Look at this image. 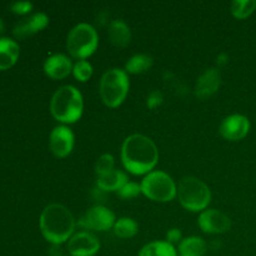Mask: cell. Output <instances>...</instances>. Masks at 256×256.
Masks as SVG:
<instances>
[{
    "label": "cell",
    "mask_w": 256,
    "mask_h": 256,
    "mask_svg": "<svg viewBox=\"0 0 256 256\" xmlns=\"http://www.w3.org/2000/svg\"><path fill=\"white\" fill-rule=\"evenodd\" d=\"M159 160V150L150 138L132 134L124 140L122 146V162L132 175H148L154 170Z\"/></svg>",
    "instance_id": "obj_1"
},
{
    "label": "cell",
    "mask_w": 256,
    "mask_h": 256,
    "mask_svg": "<svg viewBox=\"0 0 256 256\" xmlns=\"http://www.w3.org/2000/svg\"><path fill=\"white\" fill-rule=\"evenodd\" d=\"M39 224L44 239L55 246L69 242L75 229L74 216L62 204L48 205L40 215Z\"/></svg>",
    "instance_id": "obj_2"
},
{
    "label": "cell",
    "mask_w": 256,
    "mask_h": 256,
    "mask_svg": "<svg viewBox=\"0 0 256 256\" xmlns=\"http://www.w3.org/2000/svg\"><path fill=\"white\" fill-rule=\"evenodd\" d=\"M50 112L55 120L62 124H74L84 112V100L79 90L72 85H64L54 92L50 102Z\"/></svg>",
    "instance_id": "obj_3"
},
{
    "label": "cell",
    "mask_w": 256,
    "mask_h": 256,
    "mask_svg": "<svg viewBox=\"0 0 256 256\" xmlns=\"http://www.w3.org/2000/svg\"><path fill=\"white\" fill-rule=\"evenodd\" d=\"M176 196L180 205L192 212H204L212 202L209 186L195 176H184L180 180Z\"/></svg>",
    "instance_id": "obj_4"
},
{
    "label": "cell",
    "mask_w": 256,
    "mask_h": 256,
    "mask_svg": "<svg viewBox=\"0 0 256 256\" xmlns=\"http://www.w3.org/2000/svg\"><path fill=\"white\" fill-rule=\"evenodd\" d=\"M129 88V75L125 69L114 68L108 70L100 80V98L106 106L118 108L126 99Z\"/></svg>",
    "instance_id": "obj_5"
},
{
    "label": "cell",
    "mask_w": 256,
    "mask_h": 256,
    "mask_svg": "<svg viewBox=\"0 0 256 256\" xmlns=\"http://www.w3.org/2000/svg\"><path fill=\"white\" fill-rule=\"evenodd\" d=\"M99 45V35L95 28L88 22H80L70 30L66 39V49L72 58L85 60L92 56Z\"/></svg>",
    "instance_id": "obj_6"
},
{
    "label": "cell",
    "mask_w": 256,
    "mask_h": 256,
    "mask_svg": "<svg viewBox=\"0 0 256 256\" xmlns=\"http://www.w3.org/2000/svg\"><path fill=\"white\" fill-rule=\"evenodd\" d=\"M142 194L158 202H172L176 198L178 185L169 174L162 170H152L142 182Z\"/></svg>",
    "instance_id": "obj_7"
},
{
    "label": "cell",
    "mask_w": 256,
    "mask_h": 256,
    "mask_svg": "<svg viewBox=\"0 0 256 256\" xmlns=\"http://www.w3.org/2000/svg\"><path fill=\"white\" fill-rule=\"evenodd\" d=\"M115 214L106 206L95 205L90 208L79 222L80 226L94 232H108L115 225Z\"/></svg>",
    "instance_id": "obj_8"
},
{
    "label": "cell",
    "mask_w": 256,
    "mask_h": 256,
    "mask_svg": "<svg viewBox=\"0 0 256 256\" xmlns=\"http://www.w3.org/2000/svg\"><path fill=\"white\" fill-rule=\"evenodd\" d=\"M198 225L206 234H224L232 228V220L220 210L206 209L200 212Z\"/></svg>",
    "instance_id": "obj_9"
},
{
    "label": "cell",
    "mask_w": 256,
    "mask_h": 256,
    "mask_svg": "<svg viewBox=\"0 0 256 256\" xmlns=\"http://www.w3.org/2000/svg\"><path fill=\"white\" fill-rule=\"evenodd\" d=\"M70 256H95L100 250V242L89 232H80L72 235L66 244Z\"/></svg>",
    "instance_id": "obj_10"
},
{
    "label": "cell",
    "mask_w": 256,
    "mask_h": 256,
    "mask_svg": "<svg viewBox=\"0 0 256 256\" xmlns=\"http://www.w3.org/2000/svg\"><path fill=\"white\" fill-rule=\"evenodd\" d=\"M74 142V132L66 125L55 126L50 132L49 146L56 158H66L72 152Z\"/></svg>",
    "instance_id": "obj_11"
},
{
    "label": "cell",
    "mask_w": 256,
    "mask_h": 256,
    "mask_svg": "<svg viewBox=\"0 0 256 256\" xmlns=\"http://www.w3.org/2000/svg\"><path fill=\"white\" fill-rule=\"evenodd\" d=\"M220 135L229 142L242 140L249 134L250 122L245 115L232 114L225 118L219 128Z\"/></svg>",
    "instance_id": "obj_12"
},
{
    "label": "cell",
    "mask_w": 256,
    "mask_h": 256,
    "mask_svg": "<svg viewBox=\"0 0 256 256\" xmlns=\"http://www.w3.org/2000/svg\"><path fill=\"white\" fill-rule=\"evenodd\" d=\"M220 85H222V74L219 69L212 68V69L205 70L196 80L194 89L195 96L200 100L208 99L219 90Z\"/></svg>",
    "instance_id": "obj_13"
},
{
    "label": "cell",
    "mask_w": 256,
    "mask_h": 256,
    "mask_svg": "<svg viewBox=\"0 0 256 256\" xmlns=\"http://www.w3.org/2000/svg\"><path fill=\"white\" fill-rule=\"evenodd\" d=\"M72 62L69 56L64 54H54L44 62V72L54 80H62L72 72Z\"/></svg>",
    "instance_id": "obj_14"
},
{
    "label": "cell",
    "mask_w": 256,
    "mask_h": 256,
    "mask_svg": "<svg viewBox=\"0 0 256 256\" xmlns=\"http://www.w3.org/2000/svg\"><path fill=\"white\" fill-rule=\"evenodd\" d=\"M49 24V18L45 12H35L32 16L25 19V22H20L14 28V35L18 38H25L29 35L36 34Z\"/></svg>",
    "instance_id": "obj_15"
},
{
    "label": "cell",
    "mask_w": 256,
    "mask_h": 256,
    "mask_svg": "<svg viewBox=\"0 0 256 256\" xmlns=\"http://www.w3.org/2000/svg\"><path fill=\"white\" fill-rule=\"evenodd\" d=\"M109 39L114 46L126 48L132 40V30L124 20H112L109 25Z\"/></svg>",
    "instance_id": "obj_16"
},
{
    "label": "cell",
    "mask_w": 256,
    "mask_h": 256,
    "mask_svg": "<svg viewBox=\"0 0 256 256\" xmlns=\"http://www.w3.org/2000/svg\"><path fill=\"white\" fill-rule=\"evenodd\" d=\"M128 180V175L122 170H112L104 175L96 178V186L102 192H119Z\"/></svg>",
    "instance_id": "obj_17"
},
{
    "label": "cell",
    "mask_w": 256,
    "mask_h": 256,
    "mask_svg": "<svg viewBox=\"0 0 256 256\" xmlns=\"http://www.w3.org/2000/svg\"><path fill=\"white\" fill-rule=\"evenodd\" d=\"M20 49L16 42L10 38H0V70H6L16 62Z\"/></svg>",
    "instance_id": "obj_18"
},
{
    "label": "cell",
    "mask_w": 256,
    "mask_h": 256,
    "mask_svg": "<svg viewBox=\"0 0 256 256\" xmlns=\"http://www.w3.org/2000/svg\"><path fill=\"white\" fill-rule=\"evenodd\" d=\"M206 249V242L200 236L185 238L179 244V252L182 256H204Z\"/></svg>",
    "instance_id": "obj_19"
},
{
    "label": "cell",
    "mask_w": 256,
    "mask_h": 256,
    "mask_svg": "<svg viewBox=\"0 0 256 256\" xmlns=\"http://www.w3.org/2000/svg\"><path fill=\"white\" fill-rule=\"evenodd\" d=\"M139 256H178V250L170 242H152L144 245L139 252Z\"/></svg>",
    "instance_id": "obj_20"
},
{
    "label": "cell",
    "mask_w": 256,
    "mask_h": 256,
    "mask_svg": "<svg viewBox=\"0 0 256 256\" xmlns=\"http://www.w3.org/2000/svg\"><path fill=\"white\" fill-rule=\"evenodd\" d=\"M154 64V60L148 54H136L130 58L125 64V72L128 74H142L148 72Z\"/></svg>",
    "instance_id": "obj_21"
},
{
    "label": "cell",
    "mask_w": 256,
    "mask_h": 256,
    "mask_svg": "<svg viewBox=\"0 0 256 256\" xmlns=\"http://www.w3.org/2000/svg\"><path fill=\"white\" fill-rule=\"evenodd\" d=\"M112 230H114V234L120 239H130L138 234L139 225L132 218H120L115 222Z\"/></svg>",
    "instance_id": "obj_22"
},
{
    "label": "cell",
    "mask_w": 256,
    "mask_h": 256,
    "mask_svg": "<svg viewBox=\"0 0 256 256\" xmlns=\"http://www.w3.org/2000/svg\"><path fill=\"white\" fill-rule=\"evenodd\" d=\"M232 14L236 19H246L256 9V0H235L232 2Z\"/></svg>",
    "instance_id": "obj_23"
},
{
    "label": "cell",
    "mask_w": 256,
    "mask_h": 256,
    "mask_svg": "<svg viewBox=\"0 0 256 256\" xmlns=\"http://www.w3.org/2000/svg\"><path fill=\"white\" fill-rule=\"evenodd\" d=\"M92 66L88 60H78L72 66V74H74L75 79L79 82H85L92 76Z\"/></svg>",
    "instance_id": "obj_24"
},
{
    "label": "cell",
    "mask_w": 256,
    "mask_h": 256,
    "mask_svg": "<svg viewBox=\"0 0 256 256\" xmlns=\"http://www.w3.org/2000/svg\"><path fill=\"white\" fill-rule=\"evenodd\" d=\"M114 164L115 160L114 156L112 154H102V156L98 159L96 165H95V172H96V176H100V175H104L106 172L114 170Z\"/></svg>",
    "instance_id": "obj_25"
},
{
    "label": "cell",
    "mask_w": 256,
    "mask_h": 256,
    "mask_svg": "<svg viewBox=\"0 0 256 256\" xmlns=\"http://www.w3.org/2000/svg\"><path fill=\"white\" fill-rule=\"evenodd\" d=\"M116 194L120 199H124V200L134 199V198H136L138 195L142 194V185L134 182H128L126 184H125L124 186L116 192Z\"/></svg>",
    "instance_id": "obj_26"
},
{
    "label": "cell",
    "mask_w": 256,
    "mask_h": 256,
    "mask_svg": "<svg viewBox=\"0 0 256 256\" xmlns=\"http://www.w3.org/2000/svg\"><path fill=\"white\" fill-rule=\"evenodd\" d=\"M164 102V94L160 90H152L146 98V106L149 109H156Z\"/></svg>",
    "instance_id": "obj_27"
},
{
    "label": "cell",
    "mask_w": 256,
    "mask_h": 256,
    "mask_svg": "<svg viewBox=\"0 0 256 256\" xmlns=\"http://www.w3.org/2000/svg\"><path fill=\"white\" fill-rule=\"evenodd\" d=\"M32 6H34V5H32V2H15L10 5V8H12V12H16V14H20V15L28 14V12H32Z\"/></svg>",
    "instance_id": "obj_28"
},
{
    "label": "cell",
    "mask_w": 256,
    "mask_h": 256,
    "mask_svg": "<svg viewBox=\"0 0 256 256\" xmlns=\"http://www.w3.org/2000/svg\"><path fill=\"white\" fill-rule=\"evenodd\" d=\"M182 235L180 229H176V228H172V229L168 230L166 232V242H170V244H176V242H182Z\"/></svg>",
    "instance_id": "obj_29"
},
{
    "label": "cell",
    "mask_w": 256,
    "mask_h": 256,
    "mask_svg": "<svg viewBox=\"0 0 256 256\" xmlns=\"http://www.w3.org/2000/svg\"><path fill=\"white\" fill-rule=\"evenodd\" d=\"M229 62V55L225 54V52H220L216 56V65L218 66H225V65Z\"/></svg>",
    "instance_id": "obj_30"
},
{
    "label": "cell",
    "mask_w": 256,
    "mask_h": 256,
    "mask_svg": "<svg viewBox=\"0 0 256 256\" xmlns=\"http://www.w3.org/2000/svg\"><path fill=\"white\" fill-rule=\"evenodd\" d=\"M2 30H4V22H2V18H0V32H2Z\"/></svg>",
    "instance_id": "obj_31"
},
{
    "label": "cell",
    "mask_w": 256,
    "mask_h": 256,
    "mask_svg": "<svg viewBox=\"0 0 256 256\" xmlns=\"http://www.w3.org/2000/svg\"><path fill=\"white\" fill-rule=\"evenodd\" d=\"M180 256H182V255H180Z\"/></svg>",
    "instance_id": "obj_32"
}]
</instances>
